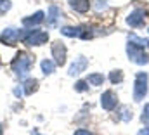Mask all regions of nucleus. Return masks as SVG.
<instances>
[{"instance_id":"3","label":"nucleus","mask_w":149,"mask_h":135,"mask_svg":"<svg viewBox=\"0 0 149 135\" xmlns=\"http://www.w3.org/2000/svg\"><path fill=\"white\" fill-rule=\"evenodd\" d=\"M148 94V74L137 73L135 74V85H134V101L141 102Z\"/></svg>"},{"instance_id":"17","label":"nucleus","mask_w":149,"mask_h":135,"mask_svg":"<svg viewBox=\"0 0 149 135\" xmlns=\"http://www.w3.org/2000/svg\"><path fill=\"white\" fill-rule=\"evenodd\" d=\"M109 80H111V83H121L123 81V73H121V69H114L109 73Z\"/></svg>"},{"instance_id":"27","label":"nucleus","mask_w":149,"mask_h":135,"mask_svg":"<svg viewBox=\"0 0 149 135\" xmlns=\"http://www.w3.org/2000/svg\"><path fill=\"white\" fill-rule=\"evenodd\" d=\"M148 47H149V42H148Z\"/></svg>"},{"instance_id":"14","label":"nucleus","mask_w":149,"mask_h":135,"mask_svg":"<svg viewBox=\"0 0 149 135\" xmlns=\"http://www.w3.org/2000/svg\"><path fill=\"white\" fill-rule=\"evenodd\" d=\"M37 90H38V80L30 78V80L24 81V95H31V94L37 92Z\"/></svg>"},{"instance_id":"2","label":"nucleus","mask_w":149,"mask_h":135,"mask_svg":"<svg viewBox=\"0 0 149 135\" xmlns=\"http://www.w3.org/2000/svg\"><path fill=\"white\" fill-rule=\"evenodd\" d=\"M127 56L132 63L139 64V66H144V64H149V54L144 52V47L141 45H135L132 42H128L127 45Z\"/></svg>"},{"instance_id":"10","label":"nucleus","mask_w":149,"mask_h":135,"mask_svg":"<svg viewBox=\"0 0 149 135\" xmlns=\"http://www.w3.org/2000/svg\"><path fill=\"white\" fill-rule=\"evenodd\" d=\"M87 66H88V59H87V57H83V56H78V57H76V61L70 66L68 74H70V76H76V74H80L81 71H85Z\"/></svg>"},{"instance_id":"16","label":"nucleus","mask_w":149,"mask_h":135,"mask_svg":"<svg viewBox=\"0 0 149 135\" xmlns=\"http://www.w3.org/2000/svg\"><path fill=\"white\" fill-rule=\"evenodd\" d=\"M87 83H90V85H102L104 83V76L101 74V73H92V74H88V78H87Z\"/></svg>"},{"instance_id":"19","label":"nucleus","mask_w":149,"mask_h":135,"mask_svg":"<svg viewBox=\"0 0 149 135\" xmlns=\"http://www.w3.org/2000/svg\"><path fill=\"white\" fill-rule=\"evenodd\" d=\"M74 90H76V92H85V90H88L87 80H80V81H76V83H74Z\"/></svg>"},{"instance_id":"28","label":"nucleus","mask_w":149,"mask_h":135,"mask_svg":"<svg viewBox=\"0 0 149 135\" xmlns=\"http://www.w3.org/2000/svg\"><path fill=\"white\" fill-rule=\"evenodd\" d=\"M0 134H2V130H0Z\"/></svg>"},{"instance_id":"15","label":"nucleus","mask_w":149,"mask_h":135,"mask_svg":"<svg viewBox=\"0 0 149 135\" xmlns=\"http://www.w3.org/2000/svg\"><path fill=\"white\" fill-rule=\"evenodd\" d=\"M40 68H42L43 74H52V73H54V69H56V63H54V61H50V59H43V61L40 63Z\"/></svg>"},{"instance_id":"22","label":"nucleus","mask_w":149,"mask_h":135,"mask_svg":"<svg viewBox=\"0 0 149 135\" xmlns=\"http://www.w3.org/2000/svg\"><path fill=\"white\" fill-rule=\"evenodd\" d=\"M10 0H0V14H3V12H7L9 9H10Z\"/></svg>"},{"instance_id":"18","label":"nucleus","mask_w":149,"mask_h":135,"mask_svg":"<svg viewBox=\"0 0 149 135\" xmlns=\"http://www.w3.org/2000/svg\"><path fill=\"white\" fill-rule=\"evenodd\" d=\"M128 42H132V43H135V45L144 47V45H148L149 40H146V38H141V36H135V35H130V36H128Z\"/></svg>"},{"instance_id":"24","label":"nucleus","mask_w":149,"mask_h":135,"mask_svg":"<svg viewBox=\"0 0 149 135\" xmlns=\"http://www.w3.org/2000/svg\"><path fill=\"white\" fill-rule=\"evenodd\" d=\"M106 7H108V3H104V2H102V3H97V10H101V9H106Z\"/></svg>"},{"instance_id":"1","label":"nucleus","mask_w":149,"mask_h":135,"mask_svg":"<svg viewBox=\"0 0 149 135\" xmlns=\"http://www.w3.org/2000/svg\"><path fill=\"white\" fill-rule=\"evenodd\" d=\"M33 64V57L30 56V54H26V52H19L16 57H14V61H12V71H14V74L17 76V78H24L28 73H30V68Z\"/></svg>"},{"instance_id":"9","label":"nucleus","mask_w":149,"mask_h":135,"mask_svg":"<svg viewBox=\"0 0 149 135\" xmlns=\"http://www.w3.org/2000/svg\"><path fill=\"white\" fill-rule=\"evenodd\" d=\"M116 104H118V97H116V94H114L113 90H106V92L101 95V106H102V109L113 111V109L116 107Z\"/></svg>"},{"instance_id":"6","label":"nucleus","mask_w":149,"mask_h":135,"mask_svg":"<svg viewBox=\"0 0 149 135\" xmlns=\"http://www.w3.org/2000/svg\"><path fill=\"white\" fill-rule=\"evenodd\" d=\"M61 33L66 35V36H74V38H83V40H87V38H90L92 36V31H88V28H83V26H64V28H61Z\"/></svg>"},{"instance_id":"21","label":"nucleus","mask_w":149,"mask_h":135,"mask_svg":"<svg viewBox=\"0 0 149 135\" xmlns=\"http://www.w3.org/2000/svg\"><path fill=\"white\" fill-rule=\"evenodd\" d=\"M121 120L123 121H130L132 120V111L128 107H121Z\"/></svg>"},{"instance_id":"11","label":"nucleus","mask_w":149,"mask_h":135,"mask_svg":"<svg viewBox=\"0 0 149 135\" xmlns=\"http://www.w3.org/2000/svg\"><path fill=\"white\" fill-rule=\"evenodd\" d=\"M43 17H45V14H43L42 10H37L35 14H31V16H28V17H24V19H23V26H26V28L38 26V24L43 21Z\"/></svg>"},{"instance_id":"7","label":"nucleus","mask_w":149,"mask_h":135,"mask_svg":"<svg viewBox=\"0 0 149 135\" xmlns=\"http://www.w3.org/2000/svg\"><path fill=\"white\" fill-rule=\"evenodd\" d=\"M146 21V9H135L127 16V24L132 28H139L142 26Z\"/></svg>"},{"instance_id":"20","label":"nucleus","mask_w":149,"mask_h":135,"mask_svg":"<svg viewBox=\"0 0 149 135\" xmlns=\"http://www.w3.org/2000/svg\"><path fill=\"white\" fill-rule=\"evenodd\" d=\"M141 120H142V123L149 127V104L144 106V109H142V116H141Z\"/></svg>"},{"instance_id":"13","label":"nucleus","mask_w":149,"mask_h":135,"mask_svg":"<svg viewBox=\"0 0 149 135\" xmlns=\"http://www.w3.org/2000/svg\"><path fill=\"white\" fill-rule=\"evenodd\" d=\"M68 2L76 12H87L90 9V0H68Z\"/></svg>"},{"instance_id":"4","label":"nucleus","mask_w":149,"mask_h":135,"mask_svg":"<svg viewBox=\"0 0 149 135\" xmlns=\"http://www.w3.org/2000/svg\"><path fill=\"white\" fill-rule=\"evenodd\" d=\"M47 40H49V33L47 31H40V30H30L28 33L23 36V42L26 43V45H43V43H47Z\"/></svg>"},{"instance_id":"12","label":"nucleus","mask_w":149,"mask_h":135,"mask_svg":"<svg viewBox=\"0 0 149 135\" xmlns=\"http://www.w3.org/2000/svg\"><path fill=\"white\" fill-rule=\"evenodd\" d=\"M61 17V9L57 5H50L49 9V16H47V23L49 26H57V19Z\"/></svg>"},{"instance_id":"8","label":"nucleus","mask_w":149,"mask_h":135,"mask_svg":"<svg viewBox=\"0 0 149 135\" xmlns=\"http://www.w3.org/2000/svg\"><path fill=\"white\" fill-rule=\"evenodd\" d=\"M19 38H21V31H17L14 28H5L0 33V42L2 43H7V45H16Z\"/></svg>"},{"instance_id":"5","label":"nucleus","mask_w":149,"mask_h":135,"mask_svg":"<svg viewBox=\"0 0 149 135\" xmlns=\"http://www.w3.org/2000/svg\"><path fill=\"white\" fill-rule=\"evenodd\" d=\"M52 57H54V63L57 66H64L66 64V45L63 42H54L52 43Z\"/></svg>"},{"instance_id":"23","label":"nucleus","mask_w":149,"mask_h":135,"mask_svg":"<svg viewBox=\"0 0 149 135\" xmlns=\"http://www.w3.org/2000/svg\"><path fill=\"white\" fill-rule=\"evenodd\" d=\"M74 135H92V134H90L88 130H83V128H81V130H76V132H74Z\"/></svg>"},{"instance_id":"26","label":"nucleus","mask_w":149,"mask_h":135,"mask_svg":"<svg viewBox=\"0 0 149 135\" xmlns=\"http://www.w3.org/2000/svg\"><path fill=\"white\" fill-rule=\"evenodd\" d=\"M14 94H16V95H17V97H21V94H23V92H21V88H19V87H17V88H14Z\"/></svg>"},{"instance_id":"25","label":"nucleus","mask_w":149,"mask_h":135,"mask_svg":"<svg viewBox=\"0 0 149 135\" xmlns=\"http://www.w3.org/2000/svg\"><path fill=\"white\" fill-rule=\"evenodd\" d=\"M137 135H149V128H144V130H141Z\"/></svg>"}]
</instances>
